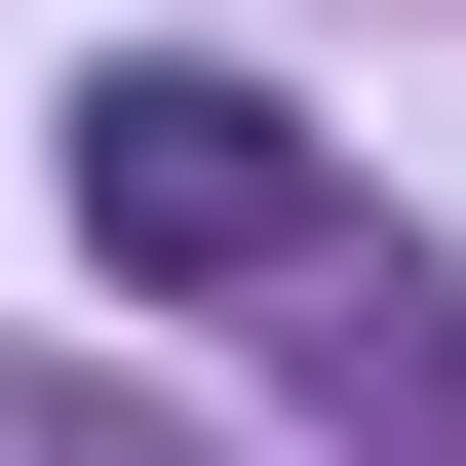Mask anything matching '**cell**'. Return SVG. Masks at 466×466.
<instances>
[{
  "label": "cell",
  "instance_id": "obj_1",
  "mask_svg": "<svg viewBox=\"0 0 466 466\" xmlns=\"http://www.w3.org/2000/svg\"><path fill=\"white\" fill-rule=\"evenodd\" d=\"M78 272L116 311H272V272H350V156L272 78H78Z\"/></svg>",
  "mask_w": 466,
  "mask_h": 466
},
{
  "label": "cell",
  "instance_id": "obj_2",
  "mask_svg": "<svg viewBox=\"0 0 466 466\" xmlns=\"http://www.w3.org/2000/svg\"><path fill=\"white\" fill-rule=\"evenodd\" d=\"M272 350H311V428H389V466H466V272H272Z\"/></svg>",
  "mask_w": 466,
  "mask_h": 466
}]
</instances>
